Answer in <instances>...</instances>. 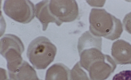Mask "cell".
<instances>
[{
    "mask_svg": "<svg viewBox=\"0 0 131 80\" xmlns=\"http://www.w3.org/2000/svg\"><path fill=\"white\" fill-rule=\"evenodd\" d=\"M57 48L46 37H38L29 45L27 55L34 67L38 69H45L54 60Z\"/></svg>",
    "mask_w": 131,
    "mask_h": 80,
    "instance_id": "3957f363",
    "label": "cell"
},
{
    "mask_svg": "<svg viewBox=\"0 0 131 80\" xmlns=\"http://www.w3.org/2000/svg\"><path fill=\"white\" fill-rule=\"evenodd\" d=\"M89 21V31L96 36L114 40L119 38L123 31L120 20L104 9H92Z\"/></svg>",
    "mask_w": 131,
    "mask_h": 80,
    "instance_id": "7a4b0ae2",
    "label": "cell"
},
{
    "mask_svg": "<svg viewBox=\"0 0 131 80\" xmlns=\"http://www.w3.org/2000/svg\"><path fill=\"white\" fill-rule=\"evenodd\" d=\"M0 52L6 59L8 70L14 69L21 64L23 60L21 55L25 48L20 39L11 34H5L0 39Z\"/></svg>",
    "mask_w": 131,
    "mask_h": 80,
    "instance_id": "277c9868",
    "label": "cell"
},
{
    "mask_svg": "<svg viewBox=\"0 0 131 80\" xmlns=\"http://www.w3.org/2000/svg\"></svg>",
    "mask_w": 131,
    "mask_h": 80,
    "instance_id": "5bb4252c",
    "label": "cell"
},
{
    "mask_svg": "<svg viewBox=\"0 0 131 80\" xmlns=\"http://www.w3.org/2000/svg\"><path fill=\"white\" fill-rule=\"evenodd\" d=\"M4 80H12L11 79H6V80L5 79H4Z\"/></svg>",
    "mask_w": 131,
    "mask_h": 80,
    "instance_id": "4fadbf2b",
    "label": "cell"
},
{
    "mask_svg": "<svg viewBox=\"0 0 131 80\" xmlns=\"http://www.w3.org/2000/svg\"><path fill=\"white\" fill-rule=\"evenodd\" d=\"M112 80H131V70L120 72L113 77Z\"/></svg>",
    "mask_w": 131,
    "mask_h": 80,
    "instance_id": "8fae6325",
    "label": "cell"
},
{
    "mask_svg": "<svg viewBox=\"0 0 131 80\" xmlns=\"http://www.w3.org/2000/svg\"><path fill=\"white\" fill-rule=\"evenodd\" d=\"M123 23L125 29L131 34V12L125 15Z\"/></svg>",
    "mask_w": 131,
    "mask_h": 80,
    "instance_id": "7c38bea8",
    "label": "cell"
},
{
    "mask_svg": "<svg viewBox=\"0 0 131 80\" xmlns=\"http://www.w3.org/2000/svg\"><path fill=\"white\" fill-rule=\"evenodd\" d=\"M82 67L79 62L74 65L71 70V80H91Z\"/></svg>",
    "mask_w": 131,
    "mask_h": 80,
    "instance_id": "30bf717a",
    "label": "cell"
},
{
    "mask_svg": "<svg viewBox=\"0 0 131 80\" xmlns=\"http://www.w3.org/2000/svg\"><path fill=\"white\" fill-rule=\"evenodd\" d=\"M3 11L5 14L14 21L28 23L35 15V7L29 0H6L4 1Z\"/></svg>",
    "mask_w": 131,
    "mask_h": 80,
    "instance_id": "5b68a950",
    "label": "cell"
},
{
    "mask_svg": "<svg viewBox=\"0 0 131 80\" xmlns=\"http://www.w3.org/2000/svg\"><path fill=\"white\" fill-rule=\"evenodd\" d=\"M113 60L109 55H106L101 59L91 65L87 70L91 80H104L114 70Z\"/></svg>",
    "mask_w": 131,
    "mask_h": 80,
    "instance_id": "8992f818",
    "label": "cell"
},
{
    "mask_svg": "<svg viewBox=\"0 0 131 80\" xmlns=\"http://www.w3.org/2000/svg\"><path fill=\"white\" fill-rule=\"evenodd\" d=\"M79 14L78 4L75 0H46L41 2L37 8V18L43 27L55 23L58 26L63 22L75 20Z\"/></svg>",
    "mask_w": 131,
    "mask_h": 80,
    "instance_id": "6da1fadb",
    "label": "cell"
},
{
    "mask_svg": "<svg viewBox=\"0 0 131 80\" xmlns=\"http://www.w3.org/2000/svg\"><path fill=\"white\" fill-rule=\"evenodd\" d=\"M45 80H71V70L63 64H55L47 70Z\"/></svg>",
    "mask_w": 131,
    "mask_h": 80,
    "instance_id": "9c48e42d",
    "label": "cell"
},
{
    "mask_svg": "<svg viewBox=\"0 0 131 80\" xmlns=\"http://www.w3.org/2000/svg\"><path fill=\"white\" fill-rule=\"evenodd\" d=\"M111 54L115 60L119 64L131 63V45L122 39L113 43Z\"/></svg>",
    "mask_w": 131,
    "mask_h": 80,
    "instance_id": "52a82bcc",
    "label": "cell"
},
{
    "mask_svg": "<svg viewBox=\"0 0 131 80\" xmlns=\"http://www.w3.org/2000/svg\"><path fill=\"white\" fill-rule=\"evenodd\" d=\"M8 74L12 80H40L34 68L24 60L14 71L8 73Z\"/></svg>",
    "mask_w": 131,
    "mask_h": 80,
    "instance_id": "ba28073f",
    "label": "cell"
}]
</instances>
